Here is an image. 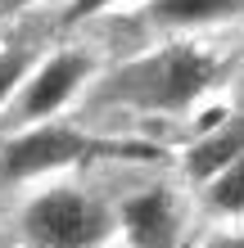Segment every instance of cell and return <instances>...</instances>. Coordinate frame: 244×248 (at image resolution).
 Returning <instances> with one entry per match:
<instances>
[{"mask_svg": "<svg viewBox=\"0 0 244 248\" xmlns=\"http://www.w3.org/2000/svg\"><path fill=\"white\" fill-rule=\"evenodd\" d=\"M149 158L154 149L149 144H122V140H86L68 126H36L32 136L14 140L5 154H0V171L5 176H36V171H50V167H64V163H77V158Z\"/></svg>", "mask_w": 244, "mask_h": 248, "instance_id": "obj_2", "label": "cell"}, {"mask_svg": "<svg viewBox=\"0 0 244 248\" xmlns=\"http://www.w3.org/2000/svg\"><path fill=\"white\" fill-rule=\"evenodd\" d=\"M109 5H118V0H73V9H68V23H77V18H91V14L109 9Z\"/></svg>", "mask_w": 244, "mask_h": 248, "instance_id": "obj_10", "label": "cell"}, {"mask_svg": "<svg viewBox=\"0 0 244 248\" xmlns=\"http://www.w3.org/2000/svg\"><path fill=\"white\" fill-rule=\"evenodd\" d=\"M86 72H91V59H86L81 50H64V54H54V59H46L36 68V77H27V91L18 99V118L32 122V118L54 113L86 81Z\"/></svg>", "mask_w": 244, "mask_h": 248, "instance_id": "obj_4", "label": "cell"}, {"mask_svg": "<svg viewBox=\"0 0 244 248\" xmlns=\"http://www.w3.org/2000/svg\"><path fill=\"white\" fill-rule=\"evenodd\" d=\"M217 248H244V244H240V239H226V244H217Z\"/></svg>", "mask_w": 244, "mask_h": 248, "instance_id": "obj_12", "label": "cell"}, {"mask_svg": "<svg viewBox=\"0 0 244 248\" xmlns=\"http://www.w3.org/2000/svg\"><path fill=\"white\" fill-rule=\"evenodd\" d=\"M212 203L222 212H244V154L231 167H222V176L212 181Z\"/></svg>", "mask_w": 244, "mask_h": 248, "instance_id": "obj_8", "label": "cell"}, {"mask_svg": "<svg viewBox=\"0 0 244 248\" xmlns=\"http://www.w3.org/2000/svg\"><path fill=\"white\" fill-rule=\"evenodd\" d=\"M122 221H127V235H131L136 248H167L172 235H177L167 194H140V199H131L127 212H122Z\"/></svg>", "mask_w": 244, "mask_h": 248, "instance_id": "obj_5", "label": "cell"}, {"mask_svg": "<svg viewBox=\"0 0 244 248\" xmlns=\"http://www.w3.org/2000/svg\"><path fill=\"white\" fill-rule=\"evenodd\" d=\"M27 63H32V54L27 50H14V54H0V99L14 91V81H23Z\"/></svg>", "mask_w": 244, "mask_h": 248, "instance_id": "obj_9", "label": "cell"}, {"mask_svg": "<svg viewBox=\"0 0 244 248\" xmlns=\"http://www.w3.org/2000/svg\"><path fill=\"white\" fill-rule=\"evenodd\" d=\"M212 72H217L212 59L199 50H163V54H149V59L122 68L104 95L136 104V108H185L212 81Z\"/></svg>", "mask_w": 244, "mask_h": 248, "instance_id": "obj_1", "label": "cell"}, {"mask_svg": "<svg viewBox=\"0 0 244 248\" xmlns=\"http://www.w3.org/2000/svg\"><path fill=\"white\" fill-rule=\"evenodd\" d=\"M27 5H32V0H0V18H9V14H18Z\"/></svg>", "mask_w": 244, "mask_h": 248, "instance_id": "obj_11", "label": "cell"}, {"mask_svg": "<svg viewBox=\"0 0 244 248\" xmlns=\"http://www.w3.org/2000/svg\"><path fill=\"white\" fill-rule=\"evenodd\" d=\"M240 154H244V118L226 122L217 136H208L204 144H195V154H190V171H195V176H217V171H222V167H231Z\"/></svg>", "mask_w": 244, "mask_h": 248, "instance_id": "obj_7", "label": "cell"}, {"mask_svg": "<svg viewBox=\"0 0 244 248\" xmlns=\"http://www.w3.org/2000/svg\"><path fill=\"white\" fill-rule=\"evenodd\" d=\"M27 235L41 248H91L104 235V212L77 189H54L27 208Z\"/></svg>", "mask_w": 244, "mask_h": 248, "instance_id": "obj_3", "label": "cell"}, {"mask_svg": "<svg viewBox=\"0 0 244 248\" xmlns=\"http://www.w3.org/2000/svg\"><path fill=\"white\" fill-rule=\"evenodd\" d=\"M235 14H244V0H154L145 18L163 27H199V23L235 18Z\"/></svg>", "mask_w": 244, "mask_h": 248, "instance_id": "obj_6", "label": "cell"}]
</instances>
